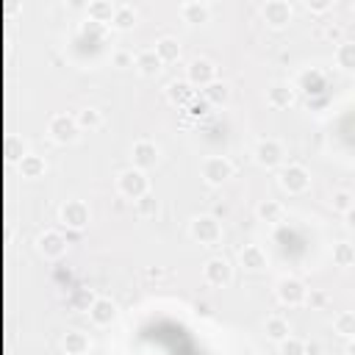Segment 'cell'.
I'll return each instance as SVG.
<instances>
[{
  "instance_id": "28",
  "label": "cell",
  "mask_w": 355,
  "mask_h": 355,
  "mask_svg": "<svg viewBox=\"0 0 355 355\" xmlns=\"http://www.w3.org/2000/svg\"><path fill=\"white\" fill-rule=\"evenodd\" d=\"M263 327H266V336H269L272 341H277V344H280V341H286V338L291 336L288 319H283V316H269Z\"/></svg>"
},
{
  "instance_id": "5",
  "label": "cell",
  "mask_w": 355,
  "mask_h": 355,
  "mask_svg": "<svg viewBox=\"0 0 355 355\" xmlns=\"http://www.w3.org/2000/svg\"><path fill=\"white\" fill-rule=\"evenodd\" d=\"M277 183H280V189L288 191V194H302V191H308V186H311V172H308L302 164H288V166H283V169L277 172Z\"/></svg>"
},
{
  "instance_id": "25",
  "label": "cell",
  "mask_w": 355,
  "mask_h": 355,
  "mask_svg": "<svg viewBox=\"0 0 355 355\" xmlns=\"http://www.w3.org/2000/svg\"><path fill=\"white\" fill-rule=\"evenodd\" d=\"M114 11H116V6L111 3V0H92L89 6H86V14H89V19H94V22H111V17H114Z\"/></svg>"
},
{
  "instance_id": "31",
  "label": "cell",
  "mask_w": 355,
  "mask_h": 355,
  "mask_svg": "<svg viewBox=\"0 0 355 355\" xmlns=\"http://www.w3.org/2000/svg\"><path fill=\"white\" fill-rule=\"evenodd\" d=\"M333 327H336V333H341V336H347V338H355V311L338 313V316L333 319Z\"/></svg>"
},
{
  "instance_id": "24",
  "label": "cell",
  "mask_w": 355,
  "mask_h": 355,
  "mask_svg": "<svg viewBox=\"0 0 355 355\" xmlns=\"http://www.w3.org/2000/svg\"><path fill=\"white\" fill-rule=\"evenodd\" d=\"M336 64L344 72H355V42L352 39H341L336 47Z\"/></svg>"
},
{
  "instance_id": "40",
  "label": "cell",
  "mask_w": 355,
  "mask_h": 355,
  "mask_svg": "<svg viewBox=\"0 0 355 355\" xmlns=\"http://www.w3.org/2000/svg\"><path fill=\"white\" fill-rule=\"evenodd\" d=\"M327 36H330V39H338V36H341V28H338V25H330V28H327Z\"/></svg>"
},
{
  "instance_id": "26",
  "label": "cell",
  "mask_w": 355,
  "mask_h": 355,
  "mask_svg": "<svg viewBox=\"0 0 355 355\" xmlns=\"http://www.w3.org/2000/svg\"><path fill=\"white\" fill-rule=\"evenodd\" d=\"M227 97H230V86L225 80H214L202 89V100L208 105H222V103H227Z\"/></svg>"
},
{
  "instance_id": "34",
  "label": "cell",
  "mask_w": 355,
  "mask_h": 355,
  "mask_svg": "<svg viewBox=\"0 0 355 355\" xmlns=\"http://www.w3.org/2000/svg\"><path fill=\"white\" fill-rule=\"evenodd\" d=\"M330 205L336 208V211H341V214H347L352 205H355V197L349 194V191H333V197H330Z\"/></svg>"
},
{
  "instance_id": "20",
  "label": "cell",
  "mask_w": 355,
  "mask_h": 355,
  "mask_svg": "<svg viewBox=\"0 0 355 355\" xmlns=\"http://www.w3.org/2000/svg\"><path fill=\"white\" fill-rule=\"evenodd\" d=\"M266 103L272 108H288L294 103V86L291 83H272L266 92Z\"/></svg>"
},
{
  "instance_id": "3",
  "label": "cell",
  "mask_w": 355,
  "mask_h": 355,
  "mask_svg": "<svg viewBox=\"0 0 355 355\" xmlns=\"http://www.w3.org/2000/svg\"><path fill=\"white\" fill-rule=\"evenodd\" d=\"M189 233H191L194 241H200V244H205V247H214V244L222 241V225H219V219L211 216V214H197V216L189 222Z\"/></svg>"
},
{
  "instance_id": "1",
  "label": "cell",
  "mask_w": 355,
  "mask_h": 355,
  "mask_svg": "<svg viewBox=\"0 0 355 355\" xmlns=\"http://www.w3.org/2000/svg\"><path fill=\"white\" fill-rule=\"evenodd\" d=\"M116 189H119L122 197H128V200L136 202L139 197L150 194V178H147L144 169H139V166H128V169H122V172L116 175Z\"/></svg>"
},
{
  "instance_id": "12",
  "label": "cell",
  "mask_w": 355,
  "mask_h": 355,
  "mask_svg": "<svg viewBox=\"0 0 355 355\" xmlns=\"http://www.w3.org/2000/svg\"><path fill=\"white\" fill-rule=\"evenodd\" d=\"M186 80H189L191 86L205 89L208 83L216 80V64L208 61V58H191L189 67H186Z\"/></svg>"
},
{
  "instance_id": "16",
  "label": "cell",
  "mask_w": 355,
  "mask_h": 355,
  "mask_svg": "<svg viewBox=\"0 0 355 355\" xmlns=\"http://www.w3.org/2000/svg\"><path fill=\"white\" fill-rule=\"evenodd\" d=\"M180 17H183V22H191V25L208 22L211 19V6L202 3V0H186L180 6Z\"/></svg>"
},
{
  "instance_id": "18",
  "label": "cell",
  "mask_w": 355,
  "mask_h": 355,
  "mask_svg": "<svg viewBox=\"0 0 355 355\" xmlns=\"http://www.w3.org/2000/svg\"><path fill=\"white\" fill-rule=\"evenodd\" d=\"M61 347H64L67 355H86L92 341H89V336L83 330H67L64 338H61Z\"/></svg>"
},
{
  "instance_id": "37",
  "label": "cell",
  "mask_w": 355,
  "mask_h": 355,
  "mask_svg": "<svg viewBox=\"0 0 355 355\" xmlns=\"http://www.w3.org/2000/svg\"><path fill=\"white\" fill-rule=\"evenodd\" d=\"M205 111H208V103H205V100H200V103H197V97H194V100L189 103V114H194V116H202Z\"/></svg>"
},
{
  "instance_id": "35",
  "label": "cell",
  "mask_w": 355,
  "mask_h": 355,
  "mask_svg": "<svg viewBox=\"0 0 355 355\" xmlns=\"http://www.w3.org/2000/svg\"><path fill=\"white\" fill-rule=\"evenodd\" d=\"M111 61H114V67H122L125 69V67H133L136 64V55H130L128 50H114L111 53Z\"/></svg>"
},
{
  "instance_id": "9",
  "label": "cell",
  "mask_w": 355,
  "mask_h": 355,
  "mask_svg": "<svg viewBox=\"0 0 355 355\" xmlns=\"http://www.w3.org/2000/svg\"><path fill=\"white\" fill-rule=\"evenodd\" d=\"M255 164L258 166H263V169H275V166H280L283 164V158H286V147L277 141V139H261L258 144H255Z\"/></svg>"
},
{
  "instance_id": "15",
  "label": "cell",
  "mask_w": 355,
  "mask_h": 355,
  "mask_svg": "<svg viewBox=\"0 0 355 355\" xmlns=\"http://www.w3.org/2000/svg\"><path fill=\"white\" fill-rule=\"evenodd\" d=\"M239 261H241V266L250 269V272H261V269H266V263H269L266 252H263L258 244H244V247L239 250Z\"/></svg>"
},
{
  "instance_id": "6",
  "label": "cell",
  "mask_w": 355,
  "mask_h": 355,
  "mask_svg": "<svg viewBox=\"0 0 355 355\" xmlns=\"http://www.w3.org/2000/svg\"><path fill=\"white\" fill-rule=\"evenodd\" d=\"M89 219H92V211L83 200H67L58 208V222L69 230H83L89 225Z\"/></svg>"
},
{
  "instance_id": "42",
  "label": "cell",
  "mask_w": 355,
  "mask_h": 355,
  "mask_svg": "<svg viewBox=\"0 0 355 355\" xmlns=\"http://www.w3.org/2000/svg\"><path fill=\"white\" fill-rule=\"evenodd\" d=\"M341 355H347V352H341Z\"/></svg>"
},
{
  "instance_id": "27",
  "label": "cell",
  "mask_w": 355,
  "mask_h": 355,
  "mask_svg": "<svg viewBox=\"0 0 355 355\" xmlns=\"http://www.w3.org/2000/svg\"><path fill=\"white\" fill-rule=\"evenodd\" d=\"M255 214H258V219L261 222H269V225H275V222H280L283 219V205L277 202V200H261L258 202V208H255Z\"/></svg>"
},
{
  "instance_id": "29",
  "label": "cell",
  "mask_w": 355,
  "mask_h": 355,
  "mask_svg": "<svg viewBox=\"0 0 355 355\" xmlns=\"http://www.w3.org/2000/svg\"><path fill=\"white\" fill-rule=\"evenodd\" d=\"M333 263L336 266H352L355 263V244L352 241H336L333 244Z\"/></svg>"
},
{
  "instance_id": "36",
  "label": "cell",
  "mask_w": 355,
  "mask_h": 355,
  "mask_svg": "<svg viewBox=\"0 0 355 355\" xmlns=\"http://www.w3.org/2000/svg\"><path fill=\"white\" fill-rule=\"evenodd\" d=\"M330 6H333L330 0H305V8L313 11V14H322V11H327Z\"/></svg>"
},
{
  "instance_id": "22",
  "label": "cell",
  "mask_w": 355,
  "mask_h": 355,
  "mask_svg": "<svg viewBox=\"0 0 355 355\" xmlns=\"http://www.w3.org/2000/svg\"><path fill=\"white\" fill-rule=\"evenodd\" d=\"M153 50L158 53V58H161L164 64H172V61L180 58V42H178L175 36H161V39H155V47H153Z\"/></svg>"
},
{
  "instance_id": "17",
  "label": "cell",
  "mask_w": 355,
  "mask_h": 355,
  "mask_svg": "<svg viewBox=\"0 0 355 355\" xmlns=\"http://www.w3.org/2000/svg\"><path fill=\"white\" fill-rule=\"evenodd\" d=\"M144 78H155L158 72H161V67H164V61L158 58V53L153 50V47H147V50H139L136 53V64H133Z\"/></svg>"
},
{
  "instance_id": "23",
  "label": "cell",
  "mask_w": 355,
  "mask_h": 355,
  "mask_svg": "<svg viewBox=\"0 0 355 355\" xmlns=\"http://www.w3.org/2000/svg\"><path fill=\"white\" fill-rule=\"evenodd\" d=\"M133 25H136V8L128 6V3H119L116 11H114V17H111V28H116V31H133Z\"/></svg>"
},
{
  "instance_id": "21",
  "label": "cell",
  "mask_w": 355,
  "mask_h": 355,
  "mask_svg": "<svg viewBox=\"0 0 355 355\" xmlns=\"http://www.w3.org/2000/svg\"><path fill=\"white\" fill-rule=\"evenodd\" d=\"M19 172H22V178L36 180V178H42L47 172V161L42 155H36V153H25L19 158Z\"/></svg>"
},
{
  "instance_id": "30",
  "label": "cell",
  "mask_w": 355,
  "mask_h": 355,
  "mask_svg": "<svg viewBox=\"0 0 355 355\" xmlns=\"http://www.w3.org/2000/svg\"><path fill=\"white\" fill-rule=\"evenodd\" d=\"M75 119H78L80 130H97V128L103 125V114H100L97 108H80V111L75 114Z\"/></svg>"
},
{
  "instance_id": "38",
  "label": "cell",
  "mask_w": 355,
  "mask_h": 355,
  "mask_svg": "<svg viewBox=\"0 0 355 355\" xmlns=\"http://www.w3.org/2000/svg\"><path fill=\"white\" fill-rule=\"evenodd\" d=\"M308 302H311V305H324V302H327V297H324V294H319V291H316V294L311 291V294H308Z\"/></svg>"
},
{
  "instance_id": "19",
  "label": "cell",
  "mask_w": 355,
  "mask_h": 355,
  "mask_svg": "<svg viewBox=\"0 0 355 355\" xmlns=\"http://www.w3.org/2000/svg\"><path fill=\"white\" fill-rule=\"evenodd\" d=\"M194 97H197V94H194V86H191L189 80H172V83L166 86V100H169L172 105H189Z\"/></svg>"
},
{
  "instance_id": "32",
  "label": "cell",
  "mask_w": 355,
  "mask_h": 355,
  "mask_svg": "<svg viewBox=\"0 0 355 355\" xmlns=\"http://www.w3.org/2000/svg\"><path fill=\"white\" fill-rule=\"evenodd\" d=\"M136 214H139L141 219L155 216V214H158V200H155V194H144V197H139V200H136Z\"/></svg>"
},
{
  "instance_id": "8",
  "label": "cell",
  "mask_w": 355,
  "mask_h": 355,
  "mask_svg": "<svg viewBox=\"0 0 355 355\" xmlns=\"http://www.w3.org/2000/svg\"><path fill=\"white\" fill-rule=\"evenodd\" d=\"M275 294L288 308H297V305L308 302V288H305V283L300 277H280L277 286H275Z\"/></svg>"
},
{
  "instance_id": "7",
  "label": "cell",
  "mask_w": 355,
  "mask_h": 355,
  "mask_svg": "<svg viewBox=\"0 0 355 355\" xmlns=\"http://www.w3.org/2000/svg\"><path fill=\"white\" fill-rule=\"evenodd\" d=\"M202 280L214 288H225L230 280H233V266L225 255H211L202 266Z\"/></svg>"
},
{
  "instance_id": "14",
  "label": "cell",
  "mask_w": 355,
  "mask_h": 355,
  "mask_svg": "<svg viewBox=\"0 0 355 355\" xmlns=\"http://www.w3.org/2000/svg\"><path fill=\"white\" fill-rule=\"evenodd\" d=\"M130 158H133V166H139V169H153L155 164H158V158H161V150H158V144L155 141H150V139H139V141H133V150H130Z\"/></svg>"
},
{
  "instance_id": "2",
  "label": "cell",
  "mask_w": 355,
  "mask_h": 355,
  "mask_svg": "<svg viewBox=\"0 0 355 355\" xmlns=\"http://www.w3.org/2000/svg\"><path fill=\"white\" fill-rule=\"evenodd\" d=\"M47 136L55 141V144H72V141H78V136H80V125H78V119L72 116V114H53L50 119H47Z\"/></svg>"
},
{
  "instance_id": "11",
  "label": "cell",
  "mask_w": 355,
  "mask_h": 355,
  "mask_svg": "<svg viewBox=\"0 0 355 355\" xmlns=\"http://www.w3.org/2000/svg\"><path fill=\"white\" fill-rule=\"evenodd\" d=\"M291 3H286V0H266L263 6H261V17H263V22L269 25V28H275V31H280V28H286L288 22H291Z\"/></svg>"
},
{
  "instance_id": "13",
  "label": "cell",
  "mask_w": 355,
  "mask_h": 355,
  "mask_svg": "<svg viewBox=\"0 0 355 355\" xmlns=\"http://www.w3.org/2000/svg\"><path fill=\"white\" fill-rule=\"evenodd\" d=\"M36 250L44 255V258H61L67 252V236L61 230H42L36 236Z\"/></svg>"
},
{
  "instance_id": "10",
  "label": "cell",
  "mask_w": 355,
  "mask_h": 355,
  "mask_svg": "<svg viewBox=\"0 0 355 355\" xmlns=\"http://www.w3.org/2000/svg\"><path fill=\"white\" fill-rule=\"evenodd\" d=\"M116 316H119V305L111 297H94L89 302V319H92V324L108 327V324L116 322Z\"/></svg>"
},
{
  "instance_id": "33",
  "label": "cell",
  "mask_w": 355,
  "mask_h": 355,
  "mask_svg": "<svg viewBox=\"0 0 355 355\" xmlns=\"http://www.w3.org/2000/svg\"><path fill=\"white\" fill-rule=\"evenodd\" d=\"M280 355H308V344L297 336H288L286 341H280Z\"/></svg>"
},
{
  "instance_id": "41",
  "label": "cell",
  "mask_w": 355,
  "mask_h": 355,
  "mask_svg": "<svg viewBox=\"0 0 355 355\" xmlns=\"http://www.w3.org/2000/svg\"><path fill=\"white\" fill-rule=\"evenodd\" d=\"M347 355H355V338L349 341V347H347Z\"/></svg>"
},
{
  "instance_id": "39",
  "label": "cell",
  "mask_w": 355,
  "mask_h": 355,
  "mask_svg": "<svg viewBox=\"0 0 355 355\" xmlns=\"http://www.w3.org/2000/svg\"><path fill=\"white\" fill-rule=\"evenodd\" d=\"M344 222H347V227H349V230H355V205L344 214Z\"/></svg>"
},
{
  "instance_id": "4",
  "label": "cell",
  "mask_w": 355,
  "mask_h": 355,
  "mask_svg": "<svg viewBox=\"0 0 355 355\" xmlns=\"http://www.w3.org/2000/svg\"><path fill=\"white\" fill-rule=\"evenodd\" d=\"M200 175L208 186H222L233 178V161L225 158V155H208L200 166Z\"/></svg>"
}]
</instances>
